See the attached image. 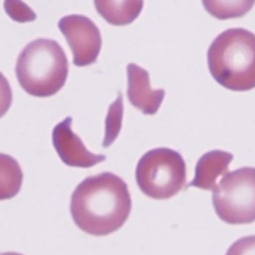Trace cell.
Segmentation results:
<instances>
[{
    "instance_id": "cell-4",
    "label": "cell",
    "mask_w": 255,
    "mask_h": 255,
    "mask_svg": "<svg viewBox=\"0 0 255 255\" xmlns=\"http://www.w3.org/2000/svg\"><path fill=\"white\" fill-rule=\"evenodd\" d=\"M136 182L149 198L168 200L185 188L187 166L177 150L157 147L146 152L136 166Z\"/></svg>"
},
{
    "instance_id": "cell-1",
    "label": "cell",
    "mask_w": 255,
    "mask_h": 255,
    "mask_svg": "<svg viewBox=\"0 0 255 255\" xmlns=\"http://www.w3.org/2000/svg\"><path fill=\"white\" fill-rule=\"evenodd\" d=\"M131 212V196L121 178L102 172L85 178L75 188L70 213L80 231L94 236L117 232Z\"/></svg>"
},
{
    "instance_id": "cell-17",
    "label": "cell",
    "mask_w": 255,
    "mask_h": 255,
    "mask_svg": "<svg viewBox=\"0 0 255 255\" xmlns=\"http://www.w3.org/2000/svg\"><path fill=\"white\" fill-rule=\"evenodd\" d=\"M0 255H22V254H18V253H3V254Z\"/></svg>"
},
{
    "instance_id": "cell-6",
    "label": "cell",
    "mask_w": 255,
    "mask_h": 255,
    "mask_svg": "<svg viewBox=\"0 0 255 255\" xmlns=\"http://www.w3.org/2000/svg\"><path fill=\"white\" fill-rule=\"evenodd\" d=\"M59 29L72 50L75 66L85 67L97 63L102 38L94 20L83 15H67L59 20Z\"/></svg>"
},
{
    "instance_id": "cell-11",
    "label": "cell",
    "mask_w": 255,
    "mask_h": 255,
    "mask_svg": "<svg viewBox=\"0 0 255 255\" xmlns=\"http://www.w3.org/2000/svg\"><path fill=\"white\" fill-rule=\"evenodd\" d=\"M23 181V172L15 157L0 153V201L18 196Z\"/></svg>"
},
{
    "instance_id": "cell-14",
    "label": "cell",
    "mask_w": 255,
    "mask_h": 255,
    "mask_svg": "<svg viewBox=\"0 0 255 255\" xmlns=\"http://www.w3.org/2000/svg\"><path fill=\"white\" fill-rule=\"evenodd\" d=\"M4 10L12 19L20 23L37 19L35 12L22 0H4Z\"/></svg>"
},
{
    "instance_id": "cell-7",
    "label": "cell",
    "mask_w": 255,
    "mask_h": 255,
    "mask_svg": "<svg viewBox=\"0 0 255 255\" xmlns=\"http://www.w3.org/2000/svg\"><path fill=\"white\" fill-rule=\"evenodd\" d=\"M73 118L67 117L53 128V144L63 163L67 166L91 168L104 162L105 155H95L86 149L82 138L72 130Z\"/></svg>"
},
{
    "instance_id": "cell-9",
    "label": "cell",
    "mask_w": 255,
    "mask_h": 255,
    "mask_svg": "<svg viewBox=\"0 0 255 255\" xmlns=\"http://www.w3.org/2000/svg\"><path fill=\"white\" fill-rule=\"evenodd\" d=\"M234 155L225 150H212L204 153L198 159L196 165V175L190 182V187H197L200 190H213L216 187L217 179L223 177Z\"/></svg>"
},
{
    "instance_id": "cell-12",
    "label": "cell",
    "mask_w": 255,
    "mask_h": 255,
    "mask_svg": "<svg viewBox=\"0 0 255 255\" xmlns=\"http://www.w3.org/2000/svg\"><path fill=\"white\" fill-rule=\"evenodd\" d=\"M206 12L216 19L226 20L245 16L255 4V0H201Z\"/></svg>"
},
{
    "instance_id": "cell-16",
    "label": "cell",
    "mask_w": 255,
    "mask_h": 255,
    "mask_svg": "<svg viewBox=\"0 0 255 255\" xmlns=\"http://www.w3.org/2000/svg\"><path fill=\"white\" fill-rule=\"evenodd\" d=\"M13 101V94H12V88L7 82V79L3 76V73L0 72V118L3 117Z\"/></svg>"
},
{
    "instance_id": "cell-5",
    "label": "cell",
    "mask_w": 255,
    "mask_h": 255,
    "mask_svg": "<svg viewBox=\"0 0 255 255\" xmlns=\"http://www.w3.org/2000/svg\"><path fill=\"white\" fill-rule=\"evenodd\" d=\"M213 207L225 223L255 222V168L245 166L226 172L213 188Z\"/></svg>"
},
{
    "instance_id": "cell-10",
    "label": "cell",
    "mask_w": 255,
    "mask_h": 255,
    "mask_svg": "<svg viewBox=\"0 0 255 255\" xmlns=\"http://www.w3.org/2000/svg\"><path fill=\"white\" fill-rule=\"evenodd\" d=\"M99 15L111 25L124 26L137 19L144 0H94Z\"/></svg>"
},
{
    "instance_id": "cell-2",
    "label": "cell",
    "mask_w": 255,
    "mask_h": 255,
    "mask_svg": "<svg viewBox=\"0 0 255 255\" xmlns=\"http://www.w3.org/2000/svg\"><path fill=\"white\" fill-rule=\"evenodd\" d=\"M209 70L219 85L245 92L255 88V34L231 28L213 39L207 51Z\"/></svg>"
},
{
    "instance_id": "cell-15",
    "label": "cell",
    "mask_w": 255,
    "mask_h": 255,
    "mask_svg": "<svg viewBox=\"0 0 255 255\" xmlns=\"http://www.w3.org/2000/svg\"><path fill=\"white\" fill-rule=\"evenodd\" d=\"M226 255H255V235L238 239L231 245Z\"/></svg>"
},
{
    "instance_id": "cell-8",
    "label": "cell",
    "mask_w": 255,
    "mask_h": 255,
    "mask_svg": "<svg viewBox=\"0 0 255 255\" xmlns=\"http://www.w3.org/2000/svg\"><path fill=\"white\" fill-rule=\"evenodd\" d=\"M127 79H128L127 98L130 104L146 116L156 114L165 98V91L152 89L150 76L147 70L141 69L134 63H130L127 66Z\"/></svg>"
},
{
    "instance_id": "cell-3",
    "label": "cell",
    "mask_w": 255,
    "mask_h": 255,
    "mask_svg": "<svg viewBox=\"0 0 255 255\" xmlns=\"http://www.w3.org/2000/svg\"><path fill=\"white\" fill-rule=\"evenodd\" d=\"M16 78L20 88L38 98H48L64 86L69 63L57 41L39 38L20 51L16 61Z\"/></svg>"
},
{
    "instance_id": "cell-13",
    "label": "cell",
    "mask_w": 255,
    "mask_h": 255,
    "mask_svg": "<svg viewBox=\"0 0 255 255\" xmlns=\"http://www.w3.org/2000/svg\"><path fill=\"white\" fill-rule=\"evenodd\" d=\"M123 114H124L123 97L121 94H118L117 99L110 105L108 114L105 118V137L102 141L104 147H110L118 137L121 131V126H123Z\"/></svg>"
}]
</instances>
